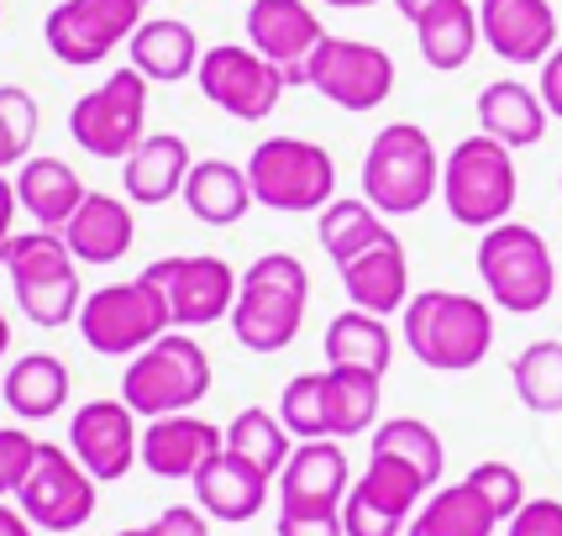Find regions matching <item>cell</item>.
I'll list each match as a JSON object with an SVG mask.
<instances>
[{
	"label": "cell",
	"instance_id": "18",
	"mask_svg": "<svg viewBox=\"0 0 562 536\" xmlns=\"http://www.w3.org/2000/svg\"><path fill=\"white\" fill-rule=\"evenodd\" d=\"M347 489H352V468L337 437L300 442L290 453V464L279 473V511H316L331 515L342 511Z\"/></svg>",
	"mask_w": 562,
	"mask_h": 536
},
{
	"label": "cell",
	"instance_id": "16",
	"mask_svg": "<svg viewBox=\"0 0 562 536\" xmlns=\"http://www.w3.org/2000/svg\"><path fill=\"white\" fill-rule=\"evenodd\" d=\"M69 453L95 473V484H116L143 464V432L126 400H85L69 421Z\"/></svg>",
	"mask_w": 562,
	"mask_h": 536
},
{
	"label": "cell",
	"instance_id": "15",
	"mask_svg": "<svg viewBox=\"0 0 562 536\" xmlns=\"http://www.w3.org/2000/svg\"><path fill=\"white\" fill-rule=\"evenodd\" d=\"M305 85L321 100L363 116L394 96V58L373 43H358V37H326L305 64Z\"/></svg>",
	"mask_w": 562,
	"mask_h": 536
},
{
	"label": "cell",
	"instance_id": "41",
	"mask_svg": "<svg viewBox=\"0 0 562 536\" xmlns=\"http://www.w3.org/2000/svg\"><path fill=\"white\" fill-rule=\"evenodd\" d=\"M468 484L490 500L499 521H510V515L526 505V479H520L510 464H479L473 473H468Z\"/></svg>",
	"mask_w": 562,
	"mask_h": 536
},
{
	"label": "cell",
	"instance_id": "13",
	"mask_svg": "<svg viewBox=\"0 0 562 536\" xmlns=\"http://www.w3.org/2000/svg\"><path fill=\"white\" fill-rule=\"evenodd\" d=\"M143 5L147 0H64V5L48 11L43 37H48V48L58 64L95 69V64H105L122 43H132V32L147 22Z\"/></svg>",
	"mask_w": 562,
	"mask_h": 536
},
{
	"label": "cell",
	"instance_id": "8",
	"mask_svg": "<svg viewBox=\"0 0 562 536\" xmlns=\"http://www.w3.org/2000/svg\"><path fill=\"white\" fill-rule=\"evenodd\" d=\"M5 273H11V290H16V305L26 311V321L37 326H69L79 316V258L69 253L64 232H26L11 243V258H5Z\"/></svg>",
	"mask_w": 562,
	"mask_h": 536
},
{
	"label": "cell",
	"instance_id": "48",
	"mask_svg": "<svg viewBox=\"0 0 562 536\" xmlns=\"http://www.w3.org/2000/svg\"><path fill=\"white\" fill-rule=\"evenodd\" d=\"M431 5H441V0H394V11H400V16H405V22H411V26H416L420 16L431 11Z\"/></svg>",
	"mask_w": 562,
	"mask_h": 536
},
{
	"label": "cell",
	"instance_id": "33",
	"mask_svg": "<svg viewBox=\"0 0 562 536\" xmlns=\"http://www.w3.org/2000/svg\"><path fill=\"white\" fill-rule=\"evenodd\" d=\"M347 494H352V500H363V505H373V511H384L390 521H405V526H411V515L420 511V500L431 494V484H426V473L411 468L405 458L373 453L368 468H363V479H352Z\"/></svg>",
	"mask_w": 562,
	"mask_h": 536
},
{
	"label": "cell",
	"instance_id": "3",
	"mask_svg": "<svg viewBox=\"0 0 562 536\" xmlns=\"http://www.w3.org/2000/svg\"><path fill=\"white\" fill-rule=\"evenodd\" d=\"M441 196V158L426 126L394 122L363 153V200L379 216H416Z\"/></svg>",
	"mask_w": 562,
	"mask_h": 536
},
{
	"label": "cell",
	"instance_id": "36",
	"mask_svg": "<svg viewBox=\"0 0 562 536\" xmlns=\"http://www.w3.org/2000/svg\"><path fill=\"white\" fill-rule=\"evenodd\" d=\"M510 384L526 411L562 415V342H531L510 364Z\"/></svg>",
	"mask_w": 562,
	"mask_h": 536
},
{
	"label": "cell",
	"instance_id": "12",
	"mask_svg": "<svg viewBox=\"0 0 562 536\" xmlns=\"http://www.w3.org/2000/svg\"><path fill=\"white\" fill-rule=\"evenodd\" d=\"M195 85L216 111L237 116V122H263V116H273L279 96L290 90L284 69L269 64L258 48H243V43H216V48L200 53Z\"/></svg>",
	"mask_w": 562,
	"mask_h": 536
},
{
	"label": "cell",
	"instance_id": "43",
	"mask_svg": "<svg viewBox=\"0 0 562 536\" xmlns=\"http://www.w3.org/2000/svg\"><path fill=\"white\" fill-rule=\"evenodd\" d=\"M505 536H562V500H526L505 521Z\"/></svg>",
	"mask_w": 562,
	"mask_h": 536
},
{
	"label": "cell",
	"instance_id": "25",
	"mask_svg": "<svg viewBox=\"0 0 562 536\" xmlns=\"http://www.w3.org/2000/svg\"><path fill=\"white\" fill-rule=\"evenodd\" d=\"M69 364L58 353H26L5 368L0 394H5V411L22 415V421H53V415L69 405Z\"/></svg>",
	"mask_w": 562,
	"mask_h": 536
},
{
	"label": "cell",
	"instance_id": "42",
	"mask_svg": "<svg viewBox=\"0 0 562 536\" xmlns=\"http://www.w3.org/2000/svg\"><path fill=\"white\" fill-rule=\"evenodd\" d=\"M32 464H37V442L26 437L22 426H0V500L22 494Z\"/></svg>",
	"mask_w": 562,
	"mask_h": 536
},
{
	"label": "cell",
	"instance_id": "11",
	"mask_svg": "<svg viewBox=\"0 0 562 536\" xmlns=\"http://www.w3.org/2000/svg\"><path fill=\"white\" fill-rule=\"evenodd\" d=\"M95 473L74 458L69 447H58V442H37V464L26 473L22 494H16V505L22 515L37 526V532H79L90 515H95L100 494H95Z\"/></svg>",
	"mask_w": 562,
	"mask_h": 536
},
{
	"label": "cell",
	"instance_id": "26",
	"mask_svg": "<svg viewBox=\"0 0 562 536\" xmlns=\"http://www.w3.org/2000/svg\"><path fill=\"white\" fill-rule=\"evenodd\" d=\"M132 69L147 74L153 85H179V79H190L200 69V37L190 22H179V16H153L132 32Z\"/></svg>",
	"mask_w": 562,
	"mask_h": 536
},
{
	"label": "cell",
	"instance_id": "38",
	"mask_svg": "<svg viewBox=\"0 0 562 536\" xmlns=\"http://www.w3.org/2000/svg\"><path fill=\"white\" fill-rule=\"evenodd\" d=\"M373 453L405 458L411 468H420V473H426V484H431V489L441 484V468H447V447H441V437L431 432V426H426V421H416V415L384 421V426L373 432Z\"/></svg>",
	"mask_w": 562,
	"mask_h": 536
},
{
	"label": "cell",
	"instance_id": "47",
	"mask_svg": "<svg viewBox=\"0 0 562 536\" xmlns=\"http://www.w3.org/2000/svg\"><path fill=\"white\" fill-rule=\"evenodd\" d=\"M32 532H37V526L22 515V505H5V500H0V536H32Z\"/></svg>",
	"mask_w": 562,
	"mask_h": 536
},
{
	"label": "cell",
	"instance_id": "22",
	"mask_svg": "<svg viewBox=\"0 0 562 536\" xmlns=\"http://www.w3.org/2000/svg\"><path fill=\"white\" fill-rule=\"evenodd\" d=\"M195 505L211 521H226V526H243V521H252V515L269 505V473L263 468H252L247 458H237V453H226L221 447L211 464L200 468L195 479Z\"/></svg>",
	"mask_w": 562,
	"mask_h": 536
},
{
	"label": "cell",
	"instance_id": "14",
	"mask_svg": "<svg viewBox=\"0 0 562 536\" xmlns=\"http://www.w3.org/2000/svg\"><path fill=\"white\" fill-rule=\"evenodd\" d=\"M143 279L169 300L173 332H200V326H216L221 316H232L237 284H243V273L226 264V258H211V253L158 258V264L143 268Z\"/></svg>",
	"mask_w": 562,
	"mask_h": 536
},
{
	"label": "cell",
	"instance_id": "51",
	"mask_svg": "<svg viewBox=\"0 0 562 536\" xmlns=\"http://www.w3.org/2000/svg\"><path fill=\"white\" fill-rule=\"evenodd\" d=\"M5 353H11V321L0 316V364H5Z\"/></svg>",
	"mask_w": 562,
	"mask_h": 536
},
{
	"label": "cell",
	"instance_id": "50",
	"mask_svg": "<svg viewBox=\"0 0 562 536\" xmlns=\"http://www.w3.org/2000/svg\"><path fill=\"white\" fill-rule=\"evenodd\" d=\"M326 5H337V11H363V5H379V0H326Z\"/></svg>",
	"mask_w": 562,
	"mask_h": 536
},
{
	"label": "cell",
	"instance_id": "53",
	"mask_svg": "<svg viewBox=\"0 0 562 536\" xmlns=\"http://www.w3.org/2000/svg\"><path fill=\"white\" fill-rule=\"evenodd\" d=\"M0 11H5V5H0Z\"/></svg>",
	"mask_w": 562,
	"mask_h": 536
},
{
	"label": "cell",
	"instance_id": "35",
	"mask_svg": "<svg viewBox=\"0 0 562 536\" xmlns=\"http://www.w3.org/2000/svg\"><path fill=\"white\" fill-rule=\"evenodd\" d=\"M226 453H237V458H247L252 468H263L269 479H279L294 453L290 426H284L279 415H269L263 405H247V411H237L232 426H226Z\"/></svg>",
	"mask_w": 562,
	"mask_h": 536
},
{
	"label": "cell",
	"instance_id": "39",
	"mask_svg": "<svg viewBox=\"0 0 562 536\" xmlns=\"http://www.w3.org/2000/svg\"><path fill=\"white\" fill-rule=\"evenodd\" d=\"M279 421L300 442L331 437V426H326V373H294L284 394H279Z\"/></svg>",
	"mask_w": 562,
	"mask_h": 536
},
{
	"label": "cell",
	"instance_id": "4",
	"mask_svg": "<svg viewBox=\"0 0 562 536\" xmlns=\"http://www.w3.org/2000/svg\"><path fill=\"white\" fill-rule=\"evenodd\" d=\"M479 279H484L494 305L510 311V316H537L558 294L552 247L526 221H499V226L484 232V243H479Z\"/></svg>",
	"mask_w": 562,
	"mask_h": 536
},
{
	"label": "cell",
	"instance_id": "52",
	"mask_svg": "<svg viewBox=\"0 0 562 536\" xmlns=\"http://www.w3.org/2000/svg\"><path fill=\"white\" fill-rule=\"evenodd\" d=\"M558 190H562V179H558Z\"/></svg>",
	"mask_w": 562,
	"mask_h": 536
},
{
	"label": "cell",
	"instance_id": "32",
	"mask_svg": "<svg viewBox=\"0 0 562 536\" xmlns=\"http://www.w3.org/2000/svg\"><path fill=\"white\" fill-rule=\"evenodd\" d=\"M499 526H505V521L494 515V505L463 479V484L431 489L426 505L411 515L405 536H494Z\"/></svg>",
	"mask_w": 562,
	"mask_h": 536
},
{
	"label": "cell",
	"instance_id": "1",
	"mask_svg": "<svg viewBox=\"0 0 562 536\" xmlns=\"http://www.w3.org/2000/svg\"><path fill=\"white\" fill-rule=\"evenodd\" d=\"M311 311V273L294 253H258L247 264L232 305V337L247 353H284Z\"/></svg>",
	"mask_w": 562,
	"mask_h": 536
},
{
	"label": "cell",
	"instance_id": "40",
	"mask_svg": "<svg viewBox=\"0 0 562 536\" xmlns=\"http://www.w3.org/2000/svg\"><path fill=\"white\" fill-rule=\"evenodd\" d=\"M32 137H37V100L22 85H0V169L26 164Z\"/></svg>",
	"mask_w": 562,
	"mask_h": 536
},
{
	"label": "cell",
	"instance_id": "20",
	"mask_svg": "<svg viewBox=\"0 0 562 536\" xmlns=\"http://www.w3.org/2000/svg\"><path fill=\"white\" fill-rule=\"evenodd\" d=\"M337 273H342V290L352 294L358 311L394 316V311L411 305V264H405V243L394 237L390 226H384L368 247H358L347 264H337Z\"/></svg>",
	"mask_w": 562,
	"mask_h": 536
},
{
	"label": "cell",
	"instance_id": "30",
	"mask_svg": "<svg viewBox=\"0 0 562 536\" xmlns=\"http://www.w3.org/2000/svg\"><path fill=\"white\" fill-rule=\"evenodd\" d=\"M184 205L200 226H237L252 205V185L247 169L226 164V158H200L190 179H184Z\"/></svg>",
	"mask_w": 562,
	"mask_h": 536
},
{
	"label": "cell",
	"instance_id": "44",
	"mask_svg": "<svg viewBox=\"0 0 562 536\" xmlns=\"http://www.w3.org/2000/svg\"><path fill=\"white\" fill-rule=\"evenodd\" d=\"M273 536H347L342 532V511L316 515V511H279Z\"/></svg>",
	"mask_w": 562,
	"mask_h": 536
},
{
	"label": "cell",
	"instance_id": "6",
	"mask_svg": "<svg viewBox=\"0 0 562 536\" xmlns=\"http://www.w3.org/2000/svg\"><path fill=\"white\" fill-rule=\"evenodd\" d=\"M205 394H211V358L195 337H179V332H164L122 373V400L143 421L195 411Z\"/></svg>",
	"mask_w": 562,
	"mask_h": 536
},
{
	"label": "cell",
	"instance_id": "37",
	"mask_svg": "<svg viewBox=\"0 0 562 536\" xmlns=\"http://www.w3.org/2000/svg\"><path fill=\"white\" fill-rule=\"evenodd\" d=\"M384 232V216L358 196H342L331 200V205H321V221H316V237L321 247L331 253V264H347L358 247H368L373 237Z\"/></svg>",
	"mask_w": 562,
	"mask_h": 536
},
{
	"label": "cell",
	"instance_id": "28",
	"mask_svg": "<svg viewBox=\"0 0 562 536\" xmlns=\"http://www.w3.org/2000/svg\"><path fill=\"white\" fill-rule=\"evenodd\" d=\"M85 196H90V190L79 185V174H74L64 158H26L22 174H16L22 211L37 221V226H48V232H64Z\"/></svg>",
	"mask_w": 562,
	"mask_h": 536
},
{
	"label": "cell",
	"instance_id": "5",
	"mask_svg": "<svg viewBox=\"0 0 562 536\" xmlns=\"http://www.w3.org/2000/svg\"><path fill=\"white\" fill-rule=\"evenodd\" d=\"M515 196H520V174H515L510 147L484 137V132L463 137L441 158V200L458 226L490 232L499 221H510Z\"/></svg>",
	"mask_w": 562,
	"mask_h": 536
},
{
	"label": "cell",
	"instance_id": "19",
	"mask_svg": "<svg viewBox=\"0 0 562 536\" xmlns=\"http://www.w3.org/2000/svg\"><path fill=\"white\" fill-rule=\"evenodd\" d=\"M479 32L505 64H547L558 48V11L552 0H479Z\"/></svg>",
	"mask_w": 562,
	"mask_h": 536
},
{
	"label": "cell",
	"instance_id": "29",
	"mask_svg": "<svg viewBox=\"0 0 562 536\" xmlns=\"http://www.w3.org/2000/svg\"><path fill=\"white\" fill-rule=\"evenodd\" d=\"M326 364L331 368H368V373H390L394 364V332H390V316H373V311H342V316H331L326 326Z\"/></svg>",
	"mask_w": 562,
	"mask_h": 536
},
{
	"label": "cell",
	"instance_id": "10",
	"mask_svg": "<svg viewBox=\"0 0 562 536\" xmlns=\"http://www.w3.org/2000/svg\"><path fill=\"white\" fill-rule=\"evenodd\" d=\"M147 74H137L132 64L116 69L105 85H95L90 96L74 100L69 111V137L90 158H105V164H126L132 147L143 143L147 132Z\"/></svg>",
	"mask_w": 562,
	"mask_h": 536
},
{
	"label": "cell",
	"instance_id": "34",
	"mask_svg": "<svg viewBox=\"0 0 562 536\" xmlns=\"http://www.w3.org/2000/svg\"><path fill=\"white\" fill-rule=\"evenodd\" d=\"M373 421H379V373L326 368V426H331V437H363Z\"/></svg>",
	"mask_w": 562,
	"mask_h": 536
},
{
	"label": "cell",
	"instance_id": "9",
	"mask_svg": "<svg viewBox=\"0 0 562 536\" xmlns=\"http://www.w3.org/2000/svg\"><path fill=\"white\" fill-rule=\"evenodd\" d=\"M164 332H173L169 300L153 290L143 273L126 279V284L90 290L85 305H79V337L90 342L100 358H137Z\"/></svg>",
	"mask_w": 562,
	"mask_h": 536
},
{
	"label": "cell",
	"instance_id": "31",
	"mask_svg": "<svg viewBox=\"0 0 562 536\" xmlns=\"http://www.w3.org/2000/svg\"><path fill=\"white\" fill-rule=\"evenodd\" d=\"M484 32H479V11L468 0H441L416 22V48L437 74H458L479 53Z\"/></svg>",
	"mask_w": 562,
	"mask_h": 536
},
{
	"label": "cell",
	"instance_id": "27",
	"mask_svg": "<svg viewBox=\"0 0 562 536\" xmlns=\"http://www.w3.org/2000/svg\"><path fill=\"white\" fill-rule=\"evenodd\" d=\"M479 132L494 143L515 147H537L547 137V105L531 85H515V79H494L479 96Z\"/></svg>",
	"mask_w": 562,
	"mask_h": 536
},
{
	"label": "cell",
	"instance_id": "45",
	"mask_svg": "<svg viewBox=\"0 0 562 536\" xmlns=\"http://www.w3.org/2000/svg\"><path fill=\"white\" fill-rule=\"evenodd\" d=\"M16 211H22V200H16V179H5V174H0V268H5L11 243H16V232H11Z\"/></svg>",
	"mask_w": 562,
	"mask_h": 536
},
{
	"label": "cell",
	"instance_id": "2",
	"mask_svg": "<svg viewBox=\"0 0 562 536\" xmlns=\"http://www.w3.org/2000/svg\"><path fill=\"white\" fill-rule=\"evenodd\" d=\"M400 337L416 353V364L437 373H468L490 358L494 347V311L473 294L420 290L400 311Z\"/></svg>",
	"mask_w": 562,
	"mask_h": 536
},
{
	"label": "cell",
	"instance_id": "46",
	"mask_svg": "<svg viewBox=\"0 0 562 536\" xmlns=\"http://www.w3.org/2000/svg\"><path fill=\"white\" fill-rule=\"evenodd\" d=\"M541 105H547V116H558L562 122V48L547 53V64H541Z\"/></svg>",
	"mask_w": 562,
	"mask_h": 536
},
{
	"label": "cell",
	"instance_id": "21",
	"mask_svg": "<svg viewBox=\"0 0 562 536\" xmlns=\"http://www.w3.org/2000/svg\"><path fill=\"white\" fill-rule=\"evenodd\" d=\"M226 447V432H216L200 415H158L143 432V468L153 479H195L200 468Z\"/></svg>",
	"mask_w": 562,
	"mask_h": 536
},
{
	"label": "cell",
	"instance_id": "24",
	"mask_svg": "<svg viewBox=\"0 0 562 536\" xmlns=\"http://www.w3.org/2000/svg\"><path fill=\"white\" fill-rule=\"evenodd\" d=\"M64 243H69L79 264H116L137 243V216H132L126 200L90 190L79 200V211L69 216V226H64Z\"/></svg>",
	"mask_w": 562,
	"mask_h": 536
},
{
	"label": "cell",
	"instance_id": "23",
	"mask_svg": "<svg viewBox=\"0 0 562 536\" xmlns=\"http://www.w3.org/2000/svg\"><path fill=\"white\" fill-rule=\"evenodd\" d=\"M190 169H195V158H190V143L179 132H147L122 164L126 200L132 205H169L173 196H184Z\"/></svg>",
	"mask_w": 562,
	"mask_h": 536
},
{
	"label": "cell",
	"instance_id": "49",
	"mask_svg": "<svg viewBox=\"0 0 562 536\" xmlns=\"http://www.w3.org/2000/svg\"><path fill=\"white\" fill-rule=\"evenodd\" d=\"M116 536H169V526H164V521H147V526H126V532H116Z\"/></svg>",
	"mask_w": 562,
	"mask_h": 536
},
{
	"label": "cell",
	"instance_id": "17",
	"mask_svg": "<svg viewBox=\"0 0 562 536\" xmlns=\"http://www.w3.org/2000/svg\"><path fill=\"white\" fill-rule=\"evenodd\" d=\"M321 43H326V26L305 0H252L247 5V48L279 64L290 85H305V64Z\"/></svg>",
	"mask_w": 562,
	"mask_h": 536
},
{
	"label": "cell",
	"instance_id": "7",
	"mask_svg": "<svg viewBox=\"0 0 562 536\" xmlns=\"http://www.w3.org/2000/svg\"><path fill=\"white\" fill-rule=\"evenodd\" d=\"M247 185L263 211H321L337 200V164L311 137H263L247 158Z\"/></svg>",
	"mask_w": 562,
	"mask_h": 536
}]
</instances>
